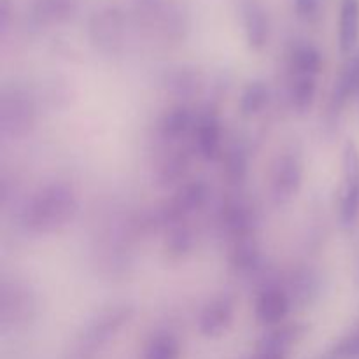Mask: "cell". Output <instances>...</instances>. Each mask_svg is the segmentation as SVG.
Listing matches in <instances>:
<instances>
[{"label": "cell", "instance_id": "21", "mask_svg": "<svg viewBox=\"0 0 359 359\" xmlns=\"http://www.w3.org/2000/svg\"><path fill=\"white\" fill-rule=\"evenodd\" d=\"M230 252V266L237 276H255L263 265V256L252 237L233 241Z\"/></svg>", "mask_w": 359, "mask_h": 359}, {"label": "cell", "instance_id": "18", "mask_svg": "<svg viewBox=\"0 0 359 359\" xmlns=\"http://www.w3.org/2000/svg\"><path fill=\"white\" fill-rule=\"evenodd\" d=\"M287 294L291 302L302 307L312 305L321 291V276L314 269H298L291 273Z\"/></svg>", "mask_w": 359, "mask_h": 359}, {"label": "cell", "instance_id": "6", "mask_svg": "<svg viewBox=\"0 0 359 359\" xmlns=\"http://www.w3.org/2000/svg\"><path fill=\"white\" fill-rule=\"evenodd\" d=\"M340 223L353 228L359 217V149L353 140H346L342 149V188H340Z\"/></svg>", "mask_w": 359, "mask_h": 359}, {"label": "cell", "instance_id": "27", "mask_svg": "<svg viewBox=\"0 0 359 359\" xmlns=\"http://www.w3.org/2000/svg\"><path fill=\"white\" fill-rule=\"evenodd\" d=\"M195 248V233L184 223L172 224L167 228L165 237V251L172 259H181L188 256Z\"/></svg>", "mask_w": 359, "mask_h": 359}, {"label": "cell", "instance_id": "5", "mask_svg": "<svg viewBox=\"0 0 359 359\" xmlns=\"http://www.w3.org/2000/svg\"><path fill=\"white\" fill-rule=\"evenodd\" d=\"M209 198V186L198 179V181L184 182L179 186L177 191L158 209L156 223L168 228L172 224L184 223L191 214L202 209Z\"/></svg>", "mask_w": 359, "mask_h": 359}, {"label": "cell", "instance_id": "3", "mask_svg": "<svg viewBox=\"0 0 359 359\" xmlns=\"http://www.w3.org/2000/svg\"><path fill=\"white\" fill-rule=\"evenodd\" d=\"M304 158L297 147H287L277 154L270 172V195L276 205H287L297 198L304 184Z\"/></svg>", "mask_w": 359, "mask_h": 359}, {"label": "cell", "instance_id": "15", "mask_svg": "<svg viewBox=\"0 0 359 359\" xmlns=\"http://www.w3.org/2000/svg\"><path fill=\"white\" fill-rule=\"evenodd\" d=\"M302 325H284L263 337L256 359H287L290 351L304 337Z\"/></svg>", "mask_w": 359, "mask_h": 359}, {"label": "cell", "instance_id": "30", "mask_svg": "<svg viewBox=\"0 0 359 359\" xmlns=\"http://www.w3.org/2000/svg\"><path fill=\"white\" fill-rule=\"evenodd\" d=\"M293 9L300 20L312 21L321 11V0H293Z\"/></svg>", "mask_w": 359, "mask_h": 359}, {"label": "cell", "instance_id": "13", "mask_svg": "<svg viewBox=\"0 0 359 359\" xmlns=\"http://www.w3.org/2000/svg\"><path fill=\"white\" fill-rule=\"evenodd\" d=\"M221 224L233 241L252 237L256 226L255 209L242 198H231L221 209Z\"/></svg>", "mask_w": 359, "mask_h": 359}, {"label": "cell", "instance_id": "1", "mask_svg": "<svg viewBox=\"0 0 359 359\" xmlns=\"http://www.w3.org/2000/svg\"><path fill=\"white\" fill-rule=\"evenodd\" d=\"M79 198L76 189L63 181L41 186L20 212V224L32 235H51L76 219Z\"/></svg>", "mask_w": 359, "mask_h": 359}, {"label": "cell", "instance_id": "19", "mask_svg": "<svg viewBox=\"0 0 359 359\" xmlns=\"http://www.w3.org/2000/svg\"><path fill=\"white\" fill-rule=\"evenodd\" d=\"M359 41V0H342L339 14V49L353 55Z\"/></svg>", "mask_w": 359, "mask_h": 359}, {"label": "cell", "instance_id": "12", "mask_svg": "<svg viewBox=\"0 0 359 359\" xmlns=\"http://www.w3.org/2000/svg\"><path fill=\"white\" fill-rule=\"evenodd\" d=\"M242 25L249 48L259 51L266 46L270 37V20L259 0H241Z\"/></svg>", "mask_w": 359, "mask_h": 359}, {"label": "cell", "instance_id": "20", "mask_svg": "<svg viewBox=\"0 0 359 359\" xmlns=\"http://www.w3.org/2000/svg\"><path fill=\"white\" fill-rule=\"evenodd\" d=\"M163 84L174 97L191 98L202 90L203 77L193 67H175L167 70L163 76Z\"/></svg>", "mask_w": 359, "mask_h": 359}, {"label": "cell", "instance_id": "22", "mask_svg": "<svg viewBox=\"0 0 359 359\" xmlns=\"http://www.w3.org/2000/svg\"><path fill=\"white\" fill-rule=\"evenodd\" d=\"M291 76H314L323 69V55L312 42H297L287 56Z\"/></svg>", "mask_w": 359, "mask_h": 359}, {"label": "cell", "instance_id": "26", "mask_svg": "<svg viewBox=\"0 0 359 359\" xmlns=\"http://www.w3.org/2000/svg\"><path fill=\"white\" fill-rule=\"evenodd\" d=\"M270 102V88L263 81L256 79L245 84L238 98V111L244 118H252L259 114Z\"/></svg>", "mask_w": 359, "mask_h": 359}, {"label": "cell", "instance_id": "10", "mask_svg": "<svg viewBox=\"0 0 359 359\" xmlns=\"http://www.w3.org/2000/svg\"><path fill=\"white\" fill-rule=\"evenodd\" d=\"M356 97H359V51L349 56L333 83L328 100V114L339 116Z\"/></svg>", "mask_w": 359, "mask_h": 359}, {"label": "cell", "instance_id": "8", "mask_svg": "<svg viewBox=\"0 0 359 359\" xmlns=\"http://www.w3.org/2000/svg\"><path fill=\"white\" fill-rule=\"evenodd\" d=\"M133 314H135V309L128 304L111 305V307L104 309L88 323L83 335L84 340L90 346H100V344L107 342L132 319Z\"/></svg>", "mask_w": 359, "mask_h": 359}, {"label": "cell", "instance_id": "2", "mask_svg": "<svg viewBox=\"0 0 359 359\" xmlns=\"http://www.w3.org/2000/svg\"><path fill=\"white\" fill-rule=\"evenodd\" d=\"M37 123L35 97L20 84H7L0 91V137L21 140L30 135Z\"/></svg>", "mask_w": 359, "mask_h": 359}, {"label": "cell", "instance_id": "29", "mask_svg": "<svg viewBox=\"0 0 359 359\" xmlns=\"http://www.w3.org/2000/svg\"><path fill=\"white\" fill-rule=\"evenodd\" d=\"M330 359H359V326L333 347Z\"/></svg>", "mask_w": 359, "mask_h": 359}, {"label": "cell", "instance_id": "11", "mask_svg": "<svg viewBox=\"0 0 359 359\" xmlns=\"http://www.w3.org/2000/svg\"><path fill=\"white\" fill-rule=\"evenodd\" d=\"M291 305H293V302H291L290 294L284 287L266 286L256 298V319L263 326L280 325L290 314Z\"/></svg>", "mask_w": 359, "mask_h": 359}, {"label": "cell", "instance_id": "9", "mask_svg": "<svg viewBox=\"0 0 359 359\" xmlns=\"http://www.w3.org/2000/svg\"><path fill=\"white\" fill-rule=\"evenodd\" d=\"M235 318V300L223 293L207 302L198 318V330L207 339H217L228 332Z\"/></svg>", "mask_w": 359, "mask_h": 359}, {"label": "cell", "instance_id": "24", "mask_svg": "<svg viewBox=\"0 0 359 359\" xmlns=\"http://www.w3.org/2000/svg\"><path fill=\"white\" fill-rule=\"evenodd\" d=\"M223 158L224 177L230 184H242L249 172V149L242 140H235L221 154Z\"/></svg>", "mask_w": 359, "mask_h": 359}, {"label": "cell", "instance_id": "28", "mask_svg": "<svg viewBox=\"0 0 359 359\" xmlns=\"http://www.w3.org/2000/svg\"><path fill=\"white\" fill-rule=\"evenodd\" d=\"M181 346L172 333H158L149 340L144 359H179Z\"/></svg>", "mask_w": 359, "mask_h": 359}, {"label": "cell", "instance_id": "23", "mask_svg": "<svg viewBox=\"0 0 359 359\" xmlns=\"http://www.w3.org/2000/svg\"><path fill=\"white\" fill-rule=\"evenodd\" d=\"M81 0H34L32 14L41 25H58L76 14Z\"/></svg>", "mask_w": 359, "mask_h": 359}, {"label": "cell", "instance_id": "16", "mask_svg": "<svg viewBox=\"0 0 359 359\" xmlns=\"http://www.w3.org/2000/svg\"><path fill=\"white\" fill-rule=\"evenodd\" d=\"M191 151L188 147H175L168 149L154 165V179L160 186H172L186 177L191 165Z\"/></svg>", "mask_w": 359, "mask_h": 359}, {"label": "cell", "instance_id": "25", "mask_svg": "<svg viewBox=\"0 0 359 359\" xmlns=\"http://www.w3.org/2000/svg\"><path fill=\"white\" fill-rule=\"evenodd\" d=\"M318 95V77L314 76H291L287 98L290 105L298 114H305L312 109Z\"/></svg>", "mask_w": 359, "mask_h": 359}, {"label": "cell", "instance_id": "7", "mask_svg": "<svg viewBox=\"0 0 359 359\" xmlns=\"http://www.w3.org/2000/svg\"><path fill=\"white\" fill-rule=\"evenodd\" d=\"M193 149L205 161H214L223 154V125L217 111L205 109L196 116L193 126Z\"/></svg>", "mask_w": 359, "mask_h": 359}, {"label": "cell", "instance_id": "4", "mask_svg": "<svg viewBox=\"0 0 359 359\" xmlns=\"http://www.w3.org/2000/svg\"><path fill=\"white\" fill-rule=\"evenodd\" d=\"M37 297L30 284L20 279H6L0 284V325L16 328L37 314Z\"/></svg>", "mask_w": 359, "mask_h": 359}, {"label": "cell", "instance_id": "14", "mask_svg": "<svg viewBox=\"0 0 359 359\" xmlns=\"http://www.w3.org/2000/svg\"><path fill=\"white\" fill-rule=\"evenodd\" d=\"M195 121L196 114L188 104L172 105L161 114L160 121H158V137L168 144L179 142L182 140V137L191 135Z\"/></svg>", "mask_w": 359, "mask_h": 359}, {"label": "cell", "instance_id": "17", "mask_svg": "<svg viewBox=\"0 0 359 359\" xmlns=\"http://www.w3.org/2000/svg\"><path fill=\"white\" fill-rule=\"evenodd\" d=\"M91 39L100 51L109 53V55L118 51L123 42V28L119 18L111 11L95 18L91 23Z\"/></svg>", "mask_w": 359, "mask_h": 359}]
</instances>
